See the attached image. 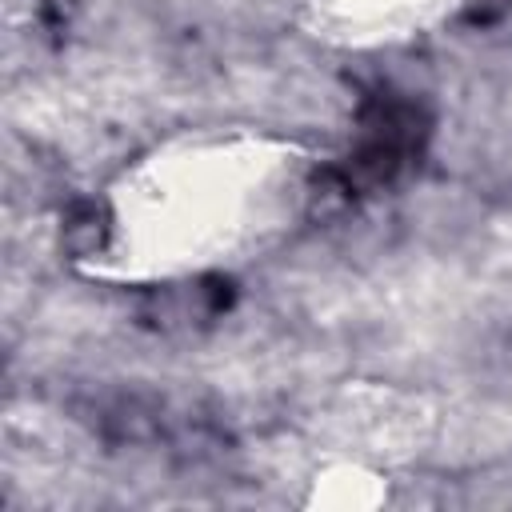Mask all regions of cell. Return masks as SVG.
<instances>
[{
  "mask_svg": "<svg viewBox=\"0 0 512 512\" xmlns=\"http://www.w3.org/2000/svg\"><path fill=\"white\" fill-rule=\"evenodd\" d=\"M220 308H228V284L216 280H192V284H172L152 292L144 320L172 332V328H200L208 320L220 316Z\"/></svg>",
  "mask_w": 512,
  "mask_h": 512,
  "instance_id": "3",
  "label": "cell"
},
{
  "mask_svg": "<svg viewBox=\"0 0 512 512\" xmlns=\"http://www.w3.org/2000/svg\"><path fill=\"white\" fill-rule=\"evenodd\" d=\"M424 144H428V112L416 100L384 88L364 100L352 148L340 156L336 168L324 172V184L340 200L388 188L396 176H404L420 160Z\"/></svg>",
  "mask_w": 512,
  "mask_h": 512,
  "instance_id": "1",
  "label": "cell"
},
{
  "mask_svg": "<svg viewBox=\"0 0 512 512\" xmlns=\"http://www.w3.org/2000/svg\"><path fill=\"white\" fill-rule=\"evenodd\" d=\"M84 420L92 424L96 436L116 440V444H180L196 440L204 420L188 408H176L168 396L156 392H104L84 408Z\"/></svg>",
  "mask_w": 512,
  "mask_h": 512,
  "instance_id": "2",
  "label": "cell"
}]
</instances>
